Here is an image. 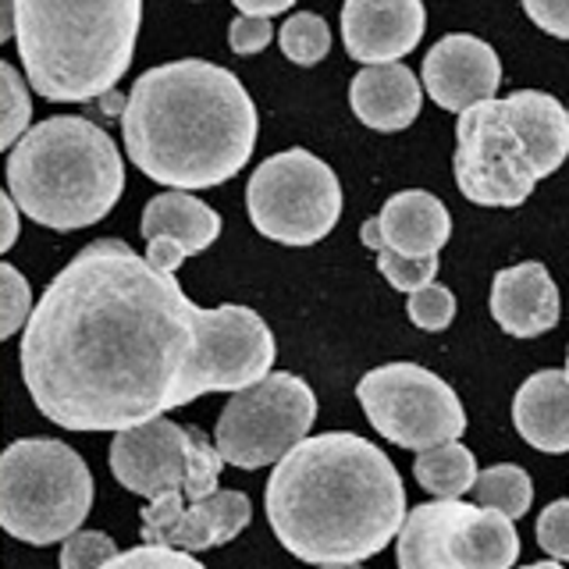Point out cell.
Returning a JSON list of instances; mask_svg holds the SVG:
<instances>
[{
	"label": "cell",
	"mask_w": 569,
	"mask_h": 569,
	"mask_svg": "<svg viewBox=\"0 0 569 569\" xmlns=\"http://www.w3.org/2000/svg\"><path fill=\"white\" fill-rule=\"evenodd\" d=\"M267 320L224 302L203 310L121 239L79 249L22 331V381L68 431H124L207 391H242L274 367Z\"/></svg>",
	"instance_id": "cell-1"
},
{
	"label": "cell",
	"mask_w": 569,
	"mask_h": 569,
	"mask_svg": "<svg viewBox=\"0 0 569 569\" xmlns=\"http://www.w3.org/2000/svg\"><path fill=\"white\" fill-rule=\"evenodd\" d=\"M406 516L396 462L349 431L299 441L267 480V520L302 562H363L399 538Z\"/></svg>",
	"instance_id": "cell-2"
},
{
	"label": "cell",
	"mask_w": 569,
	"mask_h": 569,
	"mask_svg": "<svg viewBox=\"0 0 569 569\" xmlns=\"http://www.w3.org/2000/svg\"><path fill=\"white\" fill-rule=\"evenodd\" d=\"M257 132V103L239 76L196 58L142 71L121 114L132 164L182 192L236 178L253 157Z\"/></svg>",
	"instance_id": "cell-3"
},
{
	"label": "cell",
	"mask_w": 569,
	"mask_h": 569,
	"mask_svg": "<svg viewBox=\"0 0 569 569\" xmlns=\"http://www.w3.org/2000/svg\"><path fill=\"white\" fill-rule=\"evenodd\" d=\"M142 0H14L26 82L53 103L114 93L132 64Z\"/></svg>",
	"instance_id": "cell-4"
},
{
	"label": "cell",
	"mask_w": 569,
	"mask_h": 569,
	"mask_svg": "<svg viewBox=\"0 0 569 569\" xmlns=\"http://www.w3.org/2000/svg\"><path fill=\"white\" fill-rule=\"evenodd\" d=\"M569 157V111L541 89H520L459 114L456 186L477 207H520Z\"/></svg>",
	"instance_id": "cell-5"
},
{
	"label": "cell",
	"mask_w": 569,
	"mask_h": 569,
	"mask_svg": "<svg viewBox=\"0 0 569 569\" xmlns=\"http://www.w3.org/2000/svg\"><path fill=\"white\" fill-rule=\"evenodd\" d=\"M8 192L29 221L79 231L114 210L124 192V164L100 124L58 114L18 139L8 157Z\"/></svg>",
	"instance_id": "cell-6"
},
{
	"label": "cell",
	"mask_w": 569,
	"mask_h": 569,
	"mask_svg": "<svg viewBox=\"0 0 569 569\" xmlns=\"http://www.w3.org/2000/svg\"><path fill=\"white\" fill-rule=\"evenodd\" d=\"M93 509L86 459L58 438H22L0 459V523L14 541L58 545Z\"/></svg>",
	"instance_id": "cell-7"
},
{
	"label": "cell",
	"mask_w": 569,
	"mask_h": 569,
	"mask_svg": "<svg viewBox=\"0 0 569 569\" xmlns=\"http://www.w3.org/2000/svg\"><path fill=\"white\" fill-rule=\"evenodd\" d=\"M342 182L310 150L267 157L246 182L249 221L263 239L284 246H313L331 236L342 218Z\"/></svg>",
	"instance_id": "cell-8"
},
{
	"label": "cell",
	"mask_w": 569,
	"mask_h": 569,
	"mask_svg": "<svg viewBox=\"0 0 569 569\" xmlns=\"http://www.w3.org/2000/svg\"><path fill=\"white\" fill-rule=\"evenodd\" d=\"M396 559L399 569H512L520 533L506 512L438 498L406 516Z\"/></svg>",
	"instance_id": "cell-9"
},
{
	"label": "cell",
	"mask_w": 569,
	"mask_h": 569,
	"mask_svg": "<svg viewBox=\"0 0 569 569\" xmlns=\"http://www.w3.org/2000/svg\"><path fill=\"white\" fill-rule=\"evenodd\" d=\"M313 420V388L296 373L274 370L228 399L213 427V441L224 462L239 470L278 467L299 441H307Z\"/></svg>",
	"instance_id": "cell-10"
},
{
	"label": "cell",
	"mask_w": 569,
	"mask_h": 569,
	"mask_svg": "<svg viewBox=\"0 0 569 569\" xmlns=\"http://www.w3.org/2000/svg\"><path fill=\"white\" fill-rule=\"evenodd\" d=\"M370 427L399 449H435L459 441L467 431V409L449 381L420 363H385L356 385Z\"/></svg>",
	"instance_id": "cell-11"
},
{
	"label": "cell",
	"mask_w": 569,
	"mask_h": 569,
	"mask_svg": "<svg viewBox=\"0 0 569 569\" xmlns=\"http://www.w3.org/2000/svg\"><path fill=\"white\" fill-rule=\"evenodd\" d=\"M111 473L132 495L147 502L189 488L192 477V435L171 417H153L147 423L114 431Z\"/></svg>",
	"instance_id": "cell-12"
},
{
	"label": "cell",
	"mask_w": 569,
	"mask_h": 569,
	"mask_svg": "<svg viewBox=\"0 0 569 569\" xmlns=\"http://www.w3.org/2000/svg\"><path fill=\"white\" fill-rule=\"evenodd\" d=\"M253 506L242 491H213L203 502H186L182 491L153 498L142 509V541L182 551H207L228 545L246 530Z\"/></svg>",
	"instance_id": "cell-13"
},
{
	"label": "cell",
	"mask_w": 569,
	"mask_h": 569,
	"mask_svg": "<svg viewBox=\"0 0 569 569\" xmlns=\"http://www.w3.org/2000/svg\"><path fill=\"white\" fill-rule=\"evenodd\" d=\"M423 89L438 107L452 114L470 111V107L495 100L498 82H502V61L491 43L477 40L470 32H452L427 50L423 58Z\"/></svg>",
	"instance_id": "cell-14"
},
{
	"label": "cell",
	"mask_w": 569,
	"mask_h": 569,
	"mask_svg": "<svg viewBox=\"0 0 569 569\" xmlns=\"http://www.w3.org/2000/svg\"><path fill=\"white\" fill-rule=\"evenodd\" d=\"M427 29L423 0H346L342 43L352 61L396 64L420 43Z\"/></svg>",
	"instance_id": "cell-15"
},
{
	"label": "cell",
	"mask_w": 569,
	"mask_h": 569,
	"mask_svg": "<svg viewBox=\"0 0 569 569\" xmlns=\"http://www.w3.org/2000/svg\"><path fill=\"white\" fill-rule=\"evenodd\" d=\"M139 231L147 239V260L160 271L174 274L189 257L203 253L207 246L218 242L221 218L203 200H196L182 189H171L147 203Z\"/></svg>",
	"instance_id": "cell-16"
},
{
	"label": "cell",
	"mask_w": 569,
	"mask_h": 569,
	"mask_svg": "<svg viewBox=\"0 0 569 569\" xmlns=\"http://www.w3.org/2000/svg\"><path fill=\"white\" fill-rule=\"evenodd\" d=\"M452 236V218L438 196L423 189L396 192L378 218L363 221L360 239L373 249H391L402 257H438Z\"/></svg>",
	"instance_id": "cell-17"
},
{
	"label": "cell",
	"mask_w": 569,
	"mask_h": 569,
	"mask_svg": "<svg viewBox=\"0 0 569 569\" xmlns=\"http://www.w3.org/2000/svg\"><path fill=\"white\" fill-rule=\"evenodd\" d=\"M491 317L512 338H538L559 325V289L538 260L498 271L491 281Z\"/></svg>",
	"instance_id": "cell-18"
},
{
	"label": "cell",
	"mask_w": 569,
	"mask_h": 569,
	"mask_svg": "<svg viewBox=\"0 0 569 569\" xmlns=\"http://www.w3.org/2000/svg\"><path fill=\"white\" fill-rule=\"evenodd\" d=\"M352 114L373 132H402L417 121L423 86L402 61L367 64L349 86Z\"/></svg>",
	"instance_id": "cell-19"
},
{
	"label": "cell",
	"mask_w": 569,
	"mask_h": 569,
	"mask_svg": "<svg viewBox=\"0 0 569 569\" xmlns=\"http://www.w3.org/2000/svg\"><path fill=\"white\" fill-rule=\"evenodd\" d=\"M512 423L538 452H569V378L566 370H538L512 399Z\"/></svg>",
	"instance_id": "cell-20"
},
{
	"label": "cell",
	"mask_w": 569,
	"mask_h": 569,
	"mask_svg": "<svg viewBox=\"0 0 569 569\" xmlns=\"http://www.w3.org/2000/svg\"><path fill=\"white\" fill-rule=\"evenodd\" d=\"M413 473L423 491L438 498H462L477 485V456L459 441H445L435 449H423L413 462Z\"/></svg>",
	"instance_id": "cell-21"
},
{
	"label": "cell",
	"mask_w": 569,
	"mask_h": 569,
	"mask_svg": "<svg viewBox=\"0 0 569 569\" xmlns=\"http://www.w3.org/2000/svg\"><path fill=\"white\" fill-rule=\"evenodd\" d=\"M473 498H477V506L498 509L512 516V520H520V516L530 512V502H533L530 473L523 467H516V462H498V467H488L477 477Z\"/></svg>",
	"instance_id": "cell-22"
},
{
	"label": "cell",
	"mask_w": 569,
	"mask_h": 569,
	"mask_svg": "<svg viewBox=\"0 0 569 569\" xmlns=\"http://www.w3.org/2000/svg\"><path fill=\"white\" fill-rule=\"evenodd\" d=\"M278 43H281V53L292 64L310 68V64L328 58V50H331V29H328V22L320 14L299 11L292 18H284V26L278 29Z\"/></svg>",
	"instance_id": "cell-23"
},
{
	"label": "cell",
	"mask_w": 569,
	"mask_h": 569,
	"mask_svg": "<svg viewBox=\"0 0 569 569\" xmlns=\"http://www.w3.org/2000/svg\"><path fill=\"white\" fill-rule=\"evenodd\" d=\"M0 82H4V124H0V147H18V139L29 132L32 103H29V86L11 64H0Z\"/></svg>",
	"instance_id": "cell-24"
},
{
	"label": "cell",
	"mask_w": 569,
	"mask_h": 569,
	"mask_svg": "<svg viewBox=\"0 0 569 569\" xmlns=\"http://www.w3.org/2000/svg\"><path fill=\"white\" fill-rule=\"evenodd\" d=\"M406 313L423 331H445L456 317V296L445 289V284L431 281V284H423V289L409 292Z\"/></svg>",
	"instance_id": "cell-25"
},
{
	"label": "cell",
	"mask_w": 569,
	"mask_h": 569,
	"mask_svg": "<svg viewBox=\"0 0 569 569\" xmlns=\"http://www.w3.org/2000/svg\"><path fill=\"white\" fill-rule=\"evenodd\" d=\"M378 271L388 278L391 289L399 292H417L423 284H431L438 274V257H402L391 249H378Z\"/></svg>",
	"instance_id": "cell-26"
},
{
	"label": "cell",
	"mask_w": 569,
	"mask_h": 569,
	"mask_svg": "<svg viewBox=\"0 0 569 569\" xmlns=\"http://www.w3.org/2000/svg\"><path fill=\"white\" fill-rule=\"evenodd\" d=\"M118 559V545L103 530H76L61 545V569H103Z\"/></svg>",
	"instance_id": "cell-27"
},
{
	"label": "cell",
	"mask_w": 569,
	"mask_h": 569,
	"mask_svg": "<svg viewBox=\"0 0 569 569\" xmlns=\"http://www.w3.org/2000/svg\"><path fill=\"white\" fill-rule=\"evenodd\" d=\"M103 569H207L200 559H192V551L171 548V545H139L129 551H118Z\"/></svg>",
	"instance_id": "cell-28"
},
{
	"label": "cell",
	"mask_w": 569,
	"mask_h": 569,
	"mask_svg": "<svg viewBox=\"0 0 569 569\" xmlns=\"http://www.w3.org/2000/svg\"><path fill=\"white\" fill-rule=\"evenodd\" d=\"M0 278H4V317H0V335L11 338L18 328H26L29 325V317H32V296H29V284L26 278L18 274V267L14 263H0Z\"/></svg>",
	"instance_id": "cell-29"
},
{
	"label": "cell",
	"mask_w": 569,
	"mask_h": 569,
	"mask_svg": "<svg viewBox=\"0 0 569 569\" xmlns=\"http://www.w3.org/2000/svg\"><path fill=\"white\" fill-rule=\"evenodd\" d=\"M538 545L551 559L569 562V498L551 502L538 520Z\"/></svg>",
	"instance_id": "cell-30"
},
{
	"label": "cell",
	"mask_w": 569,
	"mask_h": 569,
	"mask_svg": "<svg viewBox=\"0 0 569 569\" xmlns=\"http://www.w3.org/2000/svg\"><path fill=\"white\" fill-rule=\"evenodd\" d=\"M274 40V26L271 18H253V14H239L236 22L228 26V43L239 58H249V53L267 50Z\"/></svg>",
	"instance_id": "cell-31"
},
{
	"label": "cell",
	"mask_w": 569,
	"mask_h": 569,
	"mask_svg": "<svg viewBox=\"0 0 569 569\" xmlns=\"http://www.w3.org/2000/svg\"><path fill=\"white\" fill-rule=\"evenodd\" d=\"M523 11L541 32L569 40V0H523Z\"/></svg>",
	"instance_id": "cell-32"
},
{
	"label": "cell",
	"mask_w": 569,
	"mask_h": 569,
	"mask_svg": "<svg viewBox=\"0 0 569 569\" xmlns=\"http://www.w3.org/2000/svg\"><path fill=\"white\" fill-rule=\"evenodd\" d=\"M242 14H253V18H271V14H284L296 0H231Z\"/></svg>",
	"instance_id": "cell-33"
},
{
	"label": "cell",
	"mask_w": 569,
	"mask_h": 569,
	"mask_svg": "<svg viewBox=\"0 0 569 569\" xmlns=\"http://www.w3.org/2000/svg\"><path fill=\"white\" fill-rule=\"evenodd\" d=\"M0 210H4V239H0V249H11L18 239V203L14 196H0Z\"/></svg>",
	"instance_id": "cell-34"
},
{
	"label": "cell",
	"mask_w": 569,
	"mask_h": 569,
	"mask_svg": "<svg viewBox=\"0 0 569 569\" xmlns=\"http://www.w3.org/2000/svg\"><path fill=\"white\" fill-rule=\"evenodd\" d=\"M4 4V22H0V40H14V0H0Z\"/></svg>",
	"instance_id": "cell-35"
},
{
	"label": "cell",
	"mask_w": 569,
	"mask_h": 569,
	"mask_svg": "<svg viewBox=\"0 0 569 569\" xmlns=\"http://www.w3.org/2000/svg\"><path fill=\"white\" fill-rule=\"evenodd\" d=\"M523 569H562V562H533V566H523Z\"/></svg>",
	"instance_id": "cell-36"
},
{
	"label": "cell",
	"mask_w": 569,
	"mask_h": 569,
	"mask_svg": "<svg viewBox=\"0 0 569 569\" xmlns=\"http://www.w3.org/2000/svg\"><path fill=\"white\" fill-rule=\"evenodd\" d=\"M325 569H363L360 562H338V566H325Z\"/></svg>",
	"instance_id": "cell-37"
},
{
	"label": "cell",
	"mask_w": 569,
	"mask_h": 569,
	"mask_svg": "<svg viewBox=\"0 0 569 569\" xmlns=\"http://www.w3.org/2000/svg\"><path fill=\"white\" fill-rule=\"evenodd\" d=\"M566 378H569V360H566Z\"/></svg>",
	"instance_id": "cell-38"
}]
</instances>
